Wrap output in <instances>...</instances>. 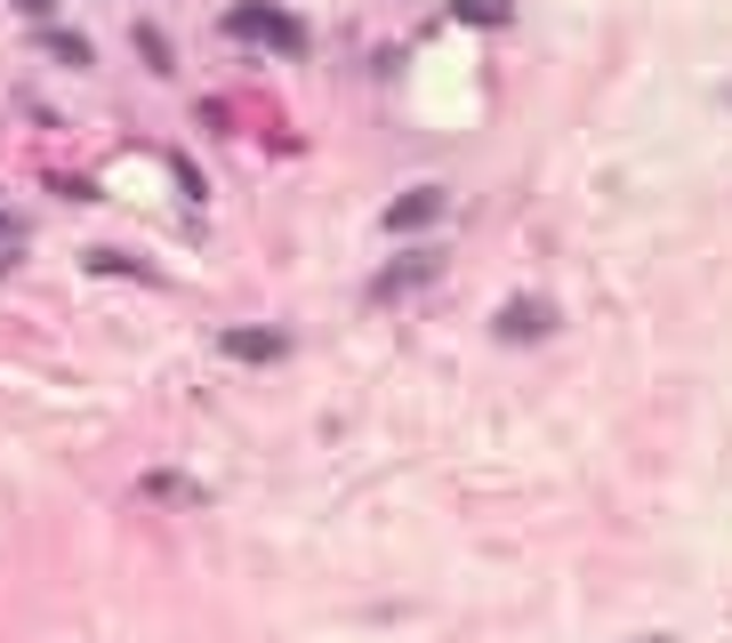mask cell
Returning a JSON list of instances; mask_svg holds the SVG:
<instances>
[{"label":"cell","mask_w":732,"mask_h":643,"mask_svg":"<svg viewBox=\"0 0 732 643\" xmlns=\"http://www.w3.org/2000/svg\"><path fill=\"white\" fill-rule=\"evenodd\" d=\"M435 210H443V194H435V185H419L411 201H395V210H386V225H426Z\"/></svg>","instance_id":"obj_2"},{"label":"cell","mask_w":732,"mask_h":643,"mask_svg":"<svg viewBox=\"0 0 732 643\" xmlns=\"http://www.w3.org/2000/svg\"><path fill=\"white\" fill-rule=\"evenodd\" d=\"M644 643H668V635H644Z\"/></svg>","instance_id":"obj_4"},{"label":"cell","mask_w":732,"mask_h":643,"mask_svg":"<svg viewBox=\"0 0 732 643\" xmlns=\"http://www.w3.org/2000/svg\"><path fill=\"white\" fill-rule=\"evenodd\" d=\"M547 306L539 298H516V306H499V338H547Z\"/></svg>","instance_id":"obj_1"},{"label":"cell","mask_w":732,"mask_h":643,"mask_svg":"<svg viewBox=\"0 0 732 643\" xmlns=\"http://www.w3.org/2000/svg\"><path fill=\"white\" fill-rule=\"evenodd\" d=\"M426 274H435V258H426V250H411V258L395 265V274L379 282V298H402V289H411V282H426Z\"/></svg>","instance_id":"obj_3"}]
</instances>
